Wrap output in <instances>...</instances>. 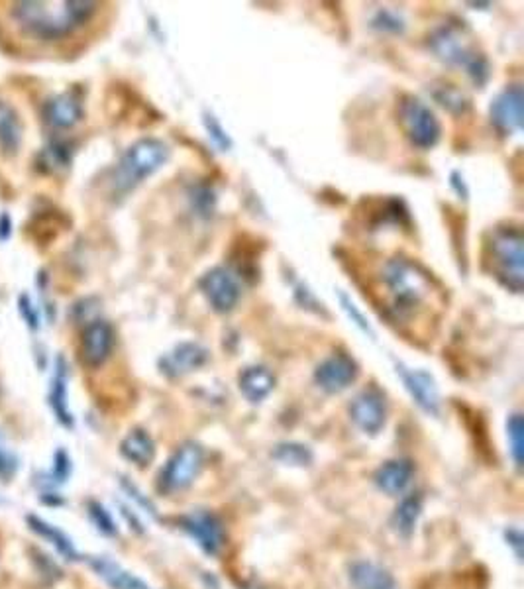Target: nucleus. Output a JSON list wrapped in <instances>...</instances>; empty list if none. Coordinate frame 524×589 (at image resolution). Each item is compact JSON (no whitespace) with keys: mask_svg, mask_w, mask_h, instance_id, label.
Masks as SVG:
<instances>
[{"mask_svg":"<svg viewBox=\"0 0 524 589\" xmlns=\"http://www.w3.org/2000/svg\"><path fill=\"white\" fill-rule=\"evenodd\" d=\"M97 5L87 0H28V3H16L10 10L18 30L30 38L53 42L73 33L85 22L95 14Z\"/></svg>","mask_w":524,"mask_h":589,"instance_id":"nucleus-1","label":"nucleus"},{"mask_svg":"<svg viewBox=\"0 0 524 589\" xmlns=\"http://www.w3.org/2000/svg\"><path fill=\"white\" fill-rule=\"evenodd\" d=\"M383 283L393 299L397 315L413 313L433 293V277L409 258H393L383 268Z\"/></svg>","mask_w":524,"mask_h":589,"instance_id":"nucleus-2","label":"nucleus"},{"mask_svg":"<svg viewBox=\"0 0 524 589\" xmlns=\"http://www.w3.org/2000/svg\"><path fill=\"white\" fill-rule=\"evenodd\" d=\"M169 159V147L156 138H142L136 144L126 149V154L116 164L110 187L112 193L124 196L134 191L139 183L146 177L154 176V173L167 164Z\"/></svg>","mask_w":524,"mask_h":589,"instance_id":"nucleus-3","label":"nucleus"},{"mask_svg":"<svg viewBox=\"0 0 524 589\" xmlns=\"http://www.w3.org/2000/svg\"><path fill=\"white\" fill-rule=\"evenodd\" d=\"M524 240L517 228H497L489 240V261L497 280L515 293L522 291L524 283Z\"/></svg>","mask_w":524,"mask_h":589,"instance_id":"nucleus-4","label":"nucleus"},{"mask_svg":"<svg viewBox=\"0 0 524 589\" xmlns=\"http://www.w3.org/2000/svg\"><path fill=\"white\" fill-rule=\"evenodd\" d=\"M430 50L444 63L468 69L475 83H485L489 75L485 57L473 50V45L458 26L438 28L430 38Z\"/></svg>","mask_w":524,"mask_h":589,"instance_id":"nucleus-5","label":"nucleus"},{"mask_svg":"<svg viewBox=\"0 0 524 589\" xmlns=\"http://www.w3.org/2000/svg\"><path fill=\"white\" fill-rule=\"evenodd\" d=\"M399 120L413 146L430 149L438 144L442 134L440 120L421 99L405 97L399 107Z\"/></svg>","mask_w":524,"mask_h":589,"instance_id":"nucleus-6","label":"nucleus"},{"mask_svg":"<svg viewBox=\"0 0 524 589\" xmlns=\"http://www.w3.org/2000/svg\"><path fill=\"white\" fill-rule=\"evenodd\" d=\"M203 460L205 454L199 444L195 442L183 444L177 452L167 460L166 468L161 470V478H159L161 489L167 493L187 489L195 481V478L199 476V471L203 468Z\"/></svg>","mask_w":524,"mask_h":589,"instance_id":"nucleus-7","label":"nucleus"},{"mask_svg":"<svg viewBox=\"0 0 524 589\" xmlns=\"http://www.w3.org/2000/svg\"><path fill=\"white\" fill-rule=\"evenodd\" d=\"M203 295L216 313H230L242 297L238 277L226 268L208 270L199 281Z\"/></svg>","mask_w":524,"mask_h":589,"instance_id":"nucleus-8","label":"nucleus"},{"mask_svg":"<svg viewBox=\"0 0 524 589\" xmlns=\"http://www.w3.org/2000/svg\"><path fill=\"white\" fill-rule=\"evenodd\" d=\"M522 102L524 92L520 85H510L499 92L491 102V122L500 134H517L522 128Z\"/></svg>","mask_w":524,"mask_h":589,"instance_id":"nucleus-9","label":"nucleus"},{"mask_svg":"<svg viewBox=\"0 0 524 589\" xmlns=\"http://www.w3.org/2000/svg\"><path fill=\"white\" fill-rule=\"evenodd\" d=\"M114 348V330L104 320H92L81 334L79 356L89 367H99L109 360Z\"/></svg>","mask_w":524,"mask_h":589,"instance_id":"nucleus-10","label":"nucleus"},{"mask_svg":"<svg viewBox=\"0 0 524 589\" xmlns=\"http://www.w3.org/2000/svg\"><path fill=\"white\" fill-rule=\"evenodd\" d=\"M349 414H352V421L357 429H362L367 434H376L386 424V397L376 387H369L352 401Z\"/></svg>","mask_w":524,"mask_h":589,"instance_id":"nucleus-11","label":"nucleus"},{"mask_svg":"<svg viewBox=\"0 0 524 589\" xmlns=\"http://www.w3.org/2000/svg\"><path fill=\"white\" fill-rule=\"evenodd\" d=\"M357 377V364L346 354H332L317 367L314 379L326 393H340L354 384Z\"/></svg>","mask_w":524,"mask_h":589,"instance_id":"nucleus-12","label":"nucleus"},{"mask_svg":"<svg viewBox=\"0 0 524 589\" xmlns=\"http://www.w3.org/2000/svg\"><path fill=\"white\" fill-rule=\"evenodd\" d=\"M183 528L196 540L206 554H218L224 545V530L223 523L213 513L195 511L181 518Z\"/></svg>","mask_w":524,"mask_h":589,"instance_id":"nucleus-13","label":"nucleus"},{"mask_svg":"<svg viewBox=\"0 0 524 589\" xmlns=\"http://www.w3.org/2000/svg\"><path fill=\"white\" fill-rule=\"evenodd\" d=\"M206 357L208 352L201 344L183 342L179 346H175L169 354L161 357L159 367L167 377H181L195 372V369H199L206 362Z\"/></svg>","mask_w":524,"mask_h":589,"instance_id":"nucleus-14","label":"nucleus"},{"mask_svg":"<svg viewBox=\"0 0 524 589\" xmlns=\"http://www.w3.org/2000/svg\"><path fill=\"white\" fill-rule=\"evenodd\" d=\"M83 119V102L73 90L62 92L45 102L43 120L55 130H67Z\"/></svg>","mask_w":524,"mask_h":589,"instance_id":"nucleus-15","label":"nucleus"},{"mask_svg":"<svg viewBox=\"0 0 524 589\" xmlns=\"http://www.w3.org/2000/svg\"><path fill=\"white\" fill-rule=\"evenodd\" d=\"M401 374L405 387L409 389L413 399L416 401V405L424 409L426 413H438L440 405V395H438V387L434 384V377L423 372V369H397Z\"/></svg>","mask_w":524,"mask_h":589,"instance_id":"nucleus-16","label":"nucleus"},{"mask_svg":"<svg viewBox=\"0 0 524 589\" xmlns=\"http://www.w3.org/2000/svg\"><path fill=\"white\" fill-rule=\"evenodd\" d=\"M238 385L242 395L246 397L250 403H262L275 387V377L270 369L263 366H252L246 367L240 374Z\"/></svg>","mask_w":524,"mask_h":589,"instance_id":"nucleus-17","label":"nucleus"},{"mask_svg":"<svg viewBox=\"0 0 524 589\" xmlns=\"http://www.w3.org/2000/svg\"><path fill=\"white\" fill-rule=\"evenodd\" d=\"M413 466L406 460H391L383 464L376 473V483L381 491L389 495H397L405 491L406 485L411 483Z\"/></svg>","mask_w":524,"mask_h":589,"instance_id":"nucleus-18","label":"nucleus"},{"mask_svg":"<svg viewBox=\"0 0 524 589\" xmlns=\"http://www.w3.org/2000/svg\"><path fill=\"white\" fill-rule=\"evenodd\" d=\"M120 452L128 461H132V464L144 468V466L149 464L151 460H154L156 444H154V441H151V436L146 431L136 429L122 441Z\"/></svg>","mask_w":524,"mask_h":589,"instance_id":"nucleus-19","label":"nucleus"},{"mask_svg":"<svg viewBox=\"0 0 524 589\" xmlns=\"http://www.w3.org/2000/svg\"><path fill=\"white\" fill-rule=\"evenodd\" d=\"M22 144V122L16 110L0 100V149L6 156L18 154Z\"/></svg>","mask_w":524,"mask_h":589,"instance_id":"nucleus-20","label":"nucleus"},{"mask_svg":"<svg viewBox=\"0 0 524 589\" xmlns=\"http://www.w3.org/2000/svg\"><path fill=\"white\" fill-rule=\"evenodd\" d=\"M349 580L356 589H393V577L387 570L371 562H359L349 570Z\"/></svg>","mask_w":524,"mask_h":589,"instance_id":"nucleus-21","label":"nucleus"},{"mask_svg":"<svg viewBox=\"0 0 524 589\" xmlns=\"http://www.w3.org/2000/svg\"><path fill=\"white\" fill-rule=\"evenodd\" d=\"M91 564L92 568H95V572L112 589H148V585L142 580H138V577L132 575L130 572L122 570L119 564L109 558H95Z\"/></svg>","mask_w":524,"mask_h":589,"instance_id":"nucleus-22","label":"nucleus"},{"mask_svg":"<svg viewBox=\"0 0 524 589\" xmlns=\"http://www.w3.org/2000/svg\"><path fill=\"white\" fill-rule=\"evenodd\" d=\"M50 405L55 413L57 421L65 426H71L73 419L71 413L67 409V372H65V362L57 360V372L52 379V389H50Z\"/></svg>","mask_w":524,"mask_h":589,"instance_id":"nucleus-23","label":"nucleus"},{"mask_svg":"<svg viewBox=\"0 0 524 589\" xmlns=\"http://www.w3.org/2000/svg\"><path fill=\"white\" fill-rule=\"evenodd\" d=\"M28 523H30V528L33 530V533H38L40 537H43L45 540H50L52 545L60 550L65 558L69 560H77V550L73 546V542L69 540L60 528H55L53 525L50 523H45L42 521V518L38 517H28Z\"/></svg>","mask_w":524,"mask_h":589,"instance_id":"nucleus-24","label":"nucleus"},{"mask_svg":"<svg viewBox=\"0 0 524 589\" xmlns=\"http://www.w3.org/2000/svg\"><path fill=\"white\" fill-rule=\"evenodd\" d=\"M421 511H423L421 498L413 495V498L403 499V503L397 507V511H395V515H393L395 528H397L401 535L409 537L414 530L418 517H421Z\"/></svg>","mask_w":524,"mask_h":589,"instance_id":"nucleus-25","label":"nucleus"},{"mask_svg":"<svg viewBox=\"0 0 524 589\" xmlns=\"http://www.w3.org/2000/svg\"><path fill=\"white\" fill-rule=\"evenodd\" d=\"M69 159H71V149L62 142H55L45 147L40 154V166H43L48 171H53V169L65 167L69 164Z\"/></svg>","mask_w":524,"mask_h":589,"instance_id":"nucleus-26","label":"nucleus"},{"mask_svg":"<svg viewBox=\"0 0 524 589\" xmlns=\"http://www.w3.org/2000/svg\"><path fill=\"white\" fill-rule=\"evenodd\" d=\"M275 458L281 460L283 464L291 466H305L312 460L310 450L300 444H281L275 450Z\"/></svg>","mask_w":524,"mask_h":589,"instance_id":"nucleus-27","label":"nucleus"},{"mask_svg":"<svg viewBox=\"0 0 524 589\" xmlns=\"http://www.w3.org/2000/svg\"><path fill=\"white\" fill-rule=\"evenodd\" d=\"M507 436L510 442V454L515 460L517 468L522 466V452H524V442H522V417L520 414H512L507 423Z\"/></svg>","mask_w":524,"mask_h":589,"instance_id":"nucleus-28","label":"nucleus"},{"mask_svg":"<svg viewBox=\"0 0 524 589\" xmlns=\"http://www.w3.org/2000/svg\"><path fill=\"white\" fill-rule=\"evenodd\" d=\"M89 515L92 518V523L97 525V528L104 535H116V527L112 517L109 515V511L104 509L100 503H91L89 505Z\"/></svg>","mask_w":524,"mask_h":589,"instance_id":"nucleus-29","label":"nucleus"},{"mask_svg":"<svg viewBox=\"0 0 524 589\" xmlns=\"http://www.w3.org/2000/svg\"><path fill=\"white\" fill-rule=\"evenodd\" d=\"M436 99L440 100V105L448 107L450 110H463L468 107V100L462 95L458 89H453L452 85L442 87L440 92H436Z\"/></svg>","mask_w":524,"mask_h":589,"instance_id":"nucleus-30","label":"nucleus"},{"mask_svg":"<svg viewBox=\"0 0 524 589\" xmlns=\"http://www.w3.org/2000/svg\"><path fill=\"white\" fill-rule=\"evenodd\" d=\"M340 301H342L344 310H346V313L349 315V318H352V320L356 322V325H357L359 328H362L364 332H367V334H371V337H374V330H371V327H369V322L366 320V317H364L362 313H359L357 307H356L352 301H349V299H348L344 293H340Z\"/></svg>","mask_w":524,"mask_h":589,"instance_id":"nucleus-31","label":"nucleus"},{"mask_svg":"<svg viewBox=\"0 0 524 589\" xmlns=\"http://www.w3.org/2000/svg\"><path fill=\"white\" fill-rule=\"evenodd\" d=\"M16 458L0 448V478H10L16 471Z\"/></svg>","mask_w":524,"mask_h":589,"instance_id":"nucleus-32","label":"nucleus"},{"mask_svg":"<svg viewBox=\"0 0 524 589\" xmlns=\"http://www.w3.org/2000/svg\"><path fill=\"white\" fill-rule=\"evenodd\" d=\"M206 128H208V132H211L213 134V138H214V140L220 144V146H223L224 149L226 147H230V140H228V136L224 134V130L223 128H220V126L211 119V120H208L206 119Z\"/></svg>","mask_w":524,"mask_h":589,"instance_id":"nucleus-33","label":"nucleus"},{"mask_svg":"<svg viewBox=\"0 0 524 589\" xmlns=\"http://www.w3.org/2000/svg\"><path fill=\"white\" fill-rule=\"evenodd\" d=\"M67 473H69V460H67V454L65 452H57L55 456V476H57V481H65L67 478Z\"/></svg>","mask_w":524,"mask_h":589,"instance_id":"nucleus-34","label":"nucleus"},{"mask_svg":"<svg viewBox=\"0 0 524 589\" xmlns=\"http://www.w3.org/2000/svg\"><path fill=\"white\" fill-rule=\"evenodd\" d=\"M22 307H20V310H22V315H26V320H28V325H32L33 328H36L38 327V315L36 313H33V309H28L30 305H28V299L26 297H22Z\"/></svg>","mask_w":524,"mask_h":589,"instance_id":"nucleus-35","label":"nucleus"}]
</instances>
